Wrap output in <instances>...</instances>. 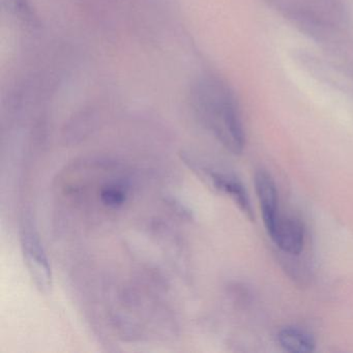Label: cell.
Returning a JSON list of instances; mask_svg holds the SVG:
<instances>
[{"label":"cell","instance_id":"obj_6","mask_svg":"<svg viewBox=\"0 0 353 353\" xmlns=\"http://www.w3.org/2000/svg\"><path fill=\"white\" fill-rule=\"evenodd\" d=\"M279 343L284 350L292 353H309L315 350L313 336L299 327H284L278 334Z\"/></svg>","mask_w":353,"mask_h":353},{"label":"cell","instance_id":"obj_3","mask_svg":"<svg viewBox=\"0 0 353 353\" xmlns=\"http://www.w3.org/2000/svg\"><path fill=\"white\" fill-rule=\"evenodd\" d=\"M20 243L24 263L32 282L41 292L48 293L53 285L50 261L34 223L28 219L22 224Z\"/></svg>","mask_w":353,"mask_h":353},{"label":"cell","instance_id":"obj_7","mask_svg":"<svg viewBox=\"0 0 353 353\" xmlns=\"http://www.w3.org/2000/svg\"><path fill=\"white\" fill-rule=\"evenodd\" d=\"M101 200L109 208H117L123 205L127 200V192L123 185L112 183L106 185L101 191Z\"/></svg>","mask_w":353,"mask_h":353},{"label":"cell","instance_id":"obj_1","mask_svg":"<svg viewBox=\"0 0 353 353\" xmlns=\"http://www.w3.org/2000/svg\"><path fill=\"white\" fill-rule=\"evenodd\" d=\"M191 104L200 121L233 154H241L245 137L236 98L214 76L199 78L191 88Z\"/></svg>","mask_w":353,"mask_h":353},{"label":"cell","instance_id":"obj_4","mask_svg":"<svg viewBox=\"0 0 353 353\" xmlns=\"http://www.w3.org/2000/svg\"><path fill=\"white\" fill-rule=\"evenodd\" d=\"M268 236L278 245L279 249L289 255H299L305 245V226L299 219L280 216Z\"/></svg>","mask_w":353,"mask_h":353},{"label":"cell","instance_id":"obj_5","mask_svg":"<svg viewBox=\"0 0 353 353\" xmlns=\"http://www.w3.org/2000/svg\"><path fill=\"white\" fill-rule=\"evenodd\" d=\"M255 187L260 206H261L264 226L268 232L272 230L280 216L276 183L268 172L260 170L255 175Z\"/></svg>","mask_w":353,"mask_h":353},{"label":"cell","instance_id":"obj_2","mask_svg":"<svg viewBox=\"0 0 353 353\" xmlns=\"http://www.w3.org/2000/svg\"><path fill=\"white\" fill-rule=\"evenodd\" d=\"M181 158L198 177L216 191L228 195L250 220H254L249 196L243 183L236 177L229 173L221 172L218 169L210 166L208 163L203 162L190 152H181Z\"/></svg>","mask_w":353,"mask_h":353}]
</instances>
